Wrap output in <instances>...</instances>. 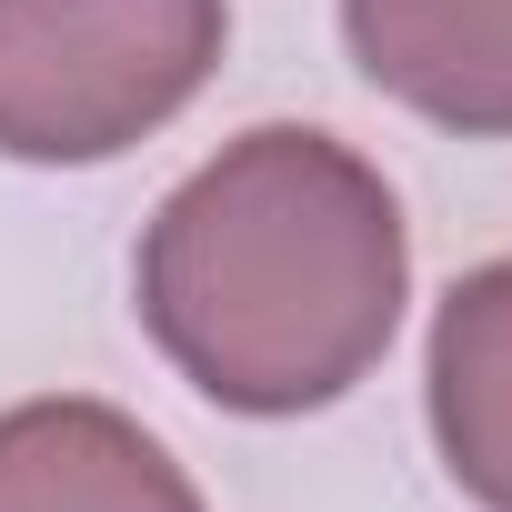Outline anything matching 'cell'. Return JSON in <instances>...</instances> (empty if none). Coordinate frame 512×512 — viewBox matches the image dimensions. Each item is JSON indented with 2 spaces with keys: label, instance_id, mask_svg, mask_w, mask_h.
<instances>
[{
  "label": "cell",
  "instance_id": "3957f363",
  "mask_svg": "<svg viewBox=\"0 0 512 512\" xmlns=\"http://www.w3.org/2000/svg\"><path fill=\"white\" fill-rule=\"evenodd\" d=\"M342 41L412 121L512 141V0H342Z\"/></svg>",
  "mask_w": 512,
  "mask_h": 512
},
{
  "label": "cell",
  "instance_id": "277c9868",
  "mask_svg": "<svg viewBox=\"0 0 512 512\" xmlns=\"http://www.w3.org/2000/svg\"><path fill=\"white\" fill-rule=\"evenodd\" d=\"M0 512H201V492L131 412L51 392L0 412Z\"/></svg>",
  "mask_w": 512,
  "mask_h": 512
},
{
  "label": "cell",
  "instance_id": "6da1fadb",
  "mask_svg": "<svg viewBox=\"0 0 512 512\" xmlns=\"http://www.w3.org/2000/svg\"><path fill=\"white\" fill-rule=\"evenodd\" d=\"M402 302H412L402 201L352 141L312 121H262L221 141L131 251L141 332L201 402L241 422H292L342 402L392 352Z\"/></svg>",
  "mask_w": 512,
  "mask_h": 512
},
{
  "label": "cell",
  "instance_id": "5b68a950",
  "mask_svg": "<svg viewBox=\"0 0 512 512\" xmlns=\"http://www.w3.org/2000/svg\"><path fill=\"white\" fill-rule=\"evenodd\" d=\"M422 402H432L442 472L482 512H512V251L442 292L432 352H422Z\"/></svg>",
  "mask_w": 512,
  "mask_h": 512
},
{
  "label": "cell",
  "instance_id": "7a4b0ae2",
  "mask_svg": "<svg viewBox=\"0 0 512 512\" xmlns=\"http://www.w3.org/2000/svg\"><path fill=\"white\" fill-rule=\"evenodd\" d=\"M221 41L231 0H0V161H121L201 101Z\"/></svg>",
  "mask_w": 512,
  "mask_h": 512
}]
</instances>
